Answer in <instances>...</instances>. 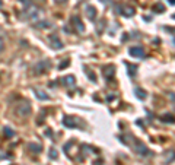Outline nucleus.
I'll return each mask as SVG.
<instances>
[{"instance_id": "1a4fd4ad", "label": "nucleus", "mask_w": 175, "mask_h": 165, "mask_svg": "<svg viewBox=\"0 0 175 165\" xmlns=\"http://www.w3.org/2000/svg\"><path fill=\"white\" fill-rule=\"evenodd\" d=\"M50 42H51V47L55 48V50H60L61 47H63V44H61V41L59 40L57 35H51V37H50Z\"/></svg>"}, {"instance_id": "dca6fc26", "label": "nucleus", "mask_w": 175, "mask_h": 165, "mask_svg": "<svg viewBox=\"0 0 175 165\" xmlns=\"http://www.w3.org/2000/svg\"><path fill=\"white\" fill-rule=\"evenodd\" d=\"M127 67L130 69V70H128V73H130V75H133V73H136V69H137L136 66H131V64H128V63H127Z\"/></svg>"}, {"instance_id": "9d476101", "label": "nucleus", "mask_w": 175, "mask_h": 165, "mask_svg": "<svg viewBox=\"0 0 175 165\" xmlns=\"http://www.w3.org/2000/svg\"><path fill=\"white\" fill-rule=\"evenodd\" d=\"M86 15L91 20H94L96 18V9L94 6H86Z\"/></svg>"}, {"instance_id": "423d86ee", "label": "nucleus", "mask_w": 175, "mask_h": 165, "mask_svg": "<svg viewBox=\"0 0 175 165\" xmlns=\"http://www.w3.org/2000/svg\"><path fill=\"white\" fill-rule=\"evenodd\" d=\"M72 24H73V27L77 29V32H83V31H85V25L82 24V20L79 16H73V18H72Z\"/></svg>"}, {"instance_id": "4468645a", "label": "nucleus", "mask_w": 175, "mask_h": 165, "mask_svg": "<svg viewBox=\"0 0 175 165\" xmlns=\"http://www.w3.org/2000/svg\"><path fill=\"white\" fill-rule=\"evenodd\" d=\"M3 133H5L6 138H13L15 136V132L10 129V127H3Z\"/></svg>"}, {"instance_id": "39448f33", "label": "nucleus", "mask_w": 175, "mask_h": 165, "mask_svg": "<svg viewBox=\"0 0 175 165\" xmlns=\"http://www.w3.org/2000/svg\"><path fill=\"white\" fill-rule=\"evenodd\" d=\"M61 83H63V86H66V88H72L76 83V79H74L73 75H69V76H64L61 79Z\"/></svg>"}, {"instance_id": "0eeeda50", "label": "nucleus", "mask_w": 175, "mask_h": 165, "mask_svg": "<svg viewBox=\"0 0 175 165\" xmlns=\"http://www.w3.org/2000/svg\"><path fill=\"white\" fill-rule=\"evenodd\" d=\"M48 66H50V64H48L47 60H42L41 63H38V64L35 66V73H37V75H40V73H44V72H45V70L48 69Z\"/></svg>"}, {"instance_id": "6e6552de", "label": "nucleus", "mask_w": 175, "mask_h": 165, "mask_svg": "<svg viewBox=\"0 0 175 165\" xmlns=\"http://www.w3.org/2000/svg\"><path fill=\"white\" fill-rule=\"evenodd\" d=\"M117 10L120 15H124V16H131L134 13V9L133 7H124V6H117Z\"/></svg>"}, {"instance_id": "2eb2a0df", "label": "nucleus", "mask_w": 175, "mask_h": 165, "mask_svg": "<svg viewBox=\"0 0 175 165\" xmlns=\"http://www.w3.org/2000/svg\"><path fill=\"white\" fill-rule=\"evenodd\" d=\"M134 92H136V95H137V98H140V99L146 98V92H145L143 89H140V88H136Z\"/></svg>"}, {"instance_id": "7ed1b4c3", "label": "nucleus", "mask_w": 175, "mask_h": 165, "mask_svg": "<svg viewBox=\"0 0 175 165\" xmlns=\"http://www.w3.org/2000/svg\"><path fill=\"white\" fill-rule=\"evenodd\" d=\"M130 56H133V57H137V59H143L145 57V50H143V47H131L130 48Z\"/></svg>"}, {"instance_id": "4be33fe9", "label": "nucleus", "mask_w": 175, "mask_h": 165, "mask_svg": "<svg viewBox=\"0 0 175 165\" xmlns=\"http://www.w3.org/2000/svg\"><path fill=\"white\" fill-rule=\"evenodd\" d=\"M101 3H104V5H105V3H108V0H101Z\"/></svg>"}, {"instance_id": "f3484780", "label": "nucleus", "mask_w": 175, "mask_h": 165, "mask_svg": "<svg viewBox=\"0 0 175 165\" xmlns=\"http://www.w3.org/2000/svg\"><path fill=\"white\" fill-rule=\"evenodd\" d=\"M38 28H48L50 27V24L48 22H38V25H37Z\"/></svg>"}, {"instance_id": "6ab92c4d", "label": "nucleus", "mask_w": 175, "mask_h": 165, "mask_svg": "<svg viewBox=\"0 0 175 165\" xmlns=\"http://www.w3.org/2000/svg\"><path fill=\"white\" fill-rule=\"evenodd\" d=\"M3 48H5V41H3V38L0 37V53L3 51Z\"/></svg>"}, {"instance_id": "20e7f679", "label": "nucleus", "mask_w": 175, "mask_h": 165, "mask_svg": "<svg viewBox=\"0 0 175 165\" xmlns=\"http://www.w3.org/2000/svg\"><path fill=\"white\" fill-rule=\"evenodd\" d=\"M63 126L67 127V129H73V127H76V119L70 117V116H64L63 117Z\"/></svg>"}, {"instance_id": "b1692460", "label": "nucleus", "mask_w": 175, "mask_h": 165, "mask_svg": "<svg viewBox=\"0 0 175 165\" xmlns=\"http://www.w3.org/2000/svg\"><path fill=\"white\" fill-rule=\"evenodd\" d=\"M0 6H2V2H0Z\"/></svg>"}, {"instance_id": "f8f14e48", "label": "nucleus", "mask_w": 175, "mask_h": 165, "mask_svg": "<svg viewBox=\"0 0 175 165\" xmlns=\"http://www.w3.org/2000/svg\"><path fill=\"white\" fill-rule=\"evenodd\" d=\"M112 75H114V67L112 66H107L105 69H104V76H105L107 79H109Z\"/></svg>"}, {"instance_id": "9b49d317", "label": "nucleus", "mask_w": 175, "mask_h": 165, "mask_svg": "<svg viewBox=\"0 0 175 165\" xmlns=\"http://www.w3.org/2000/svg\"><path fill=\"white\" fill-rule=\"evenodd\" d=\"M28 149L31 152H34V153H40V152L42 151V146L37 145V143H29V145H28Z\"/></svg>"}, {"instance_id": "a211bd4d", "label": "nucleus", "mask_w": 175, "mask_h": 165, "mask_svg": "<svg viewBox=\"0 0 175 165\" xmlns=\"http://www.w3.org/2000/svg\"><path fill=\"white\" fill-rule=\"evenodd\" d=\"M50 158H53V159L57 158V152H55V149H51V151H50Z\"/></svg>"}, {"instance_id": "f257e3e1", "label": "nucleus", "mask_w": 175, "mask_h": 165, "mask_svg": "<svg viewBox=\"0 0 175 165\" xmlns=\"http://www.w3.org/2000/svg\"><path fill=\"white\" fill-rule=\"evenodd\" d=\"M134 151L137 152L139 155H143V156H150V155H152V152L149 151L141 142H139L137 139H134Z\"/></svg>"}, {"instance_id": "393cba45", "label": "nucleus", "mask_w": 175, "mask_h": 165, "mask_svg": "<svg viewBox=\"0 0 175 165\" xmlns=\"http://www.w3.org/2000/svg\"><path fill=\"white\" fill-rule=\"evenodd\" d=\"M174 18H175V15H174Z\"/></svg>"}, {"instance_id": "412c9836", "label": "nucleus", "mask_w": 175, "mask_h": 165, "mask_svg": "<svg viewBox=\"0 0 175 165\" xmlns=\"http://www.w3.org/2000/svg\"><path fill=\"white\" fill-rule=\"evenodd\" d=\"M59 3H64V2H67V0H57Z\"/></svg>"}, {"instance_id": "5701e85b", "label": "nucleus", "mask_w": 175, "mask_h": 165, "mask_svg": "<svg viewBox=\"0 0 175 165\" xmlns=\"http://www.w3.org/2000/svg\"><path fill=\"white\" fill-rule=\"evenodd\" d=\"M171 3H172V5H175V0H171Z\"/></svg>"}, {"instance_id": "f03ea898", "label": "nucleus", "mask_w": 175, "mask_h": 165, "mask_svg": "<svg viewBox=\"0 0 175 165\" xmlns=\"http://www.w3.org/2000/svg\"><path fill=\"white\" fill-rule=\"evenodd\" d=\"M29 112H31V104L27 101H22V104L18 105V114L20 117H27L29 116Z\"/></svg>"}, {"instance_id": "ddd939ff", "label": "nucleus", "mask_w": 175, "mask_h": 165, "mask_svg": "<svg viewBox=\"0 0 175 165\" xmlns=\"http://www.w3.org/2000/svg\"><path fill=\"white\" fill-rule=\"evenodd\" d=\"M35 95H37V98H38V99H42V101H47V99H50V97H48V95H45L42 91H38V89H35Z\"/></svg>"}, {"instance_id": "aec40b11", "label": "nucleus", "mask_w": 175, "mask_h": 165, "mask_svg": "<svg viewBox=\"0 0 175 165\" xmlns=\"http://www.w3.org/2000/svg\"><path fill=\"white\" fill-rule=\"evenodd\" d=\"M66 66H69V61H63L60 66H59V69H63V67H66Z\"/></svg>"}]
</instances>
